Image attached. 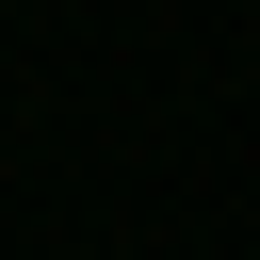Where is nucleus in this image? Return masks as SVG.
I'll return each mask as SVG.
<instances>
[]
</instances>
